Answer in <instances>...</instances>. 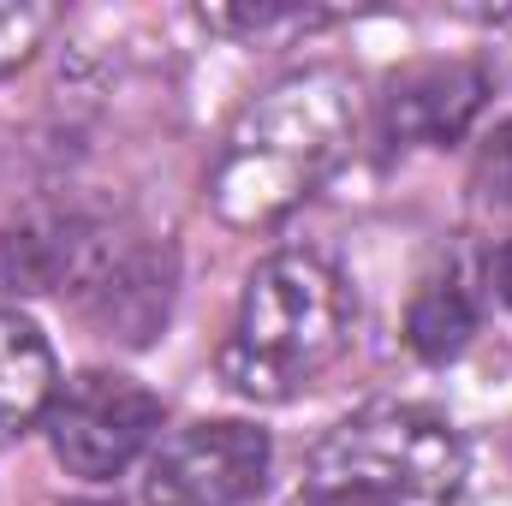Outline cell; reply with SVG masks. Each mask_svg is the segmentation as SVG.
Wrapping results in <instances>:
<instances>
[{
  "instance_id": "cell-1",
  "label": "cell",
  "mask_w": 512,
  "mask_h": 506,
  "mask_svg": "<svg viewBox=\"0 0 512 506\" xmlns=\"http://www.w3.org/2000/svg\"><path fill=\"white\" fill-rule=\"evenodd\" d=\"M358 137V90L334 66H310L262 90L233 120L209 173V203L227 227L286 221L346 161Z\"/></svg>"
},
{
  "instance_id": "cell-2",
  "label": "cell",
  "mask_w": 512,
  "mask_h": 506,
  "mask_svg": "<svg viewBox=\"0 0 512 506\" xmlns=\"http://www.w3.org/2000/svg\"><path fill=\"white\" fill-rule=\"evenodd\" d=\"M352 346V292L310 251H274L245 280L239 316L221 340V381L245 399H298Z\"/></svg>"
},
{
  "instance_id": "cell-3",
  "label": "cell",
  "mask_w": 512,
  "mask_h": 506,
  "mask_svg": "<svg viewBox=\"0 0 512 506\" xmlns=\"http://www.w3.org/2000/svg\"><path fill=\"white\" fill-rule=\"evenodd\" d=\"M465 441L441 411L370 405L322 435L298 506H453Z\"/></svg>"
},
{
  "instance_id": "cell-4",
  "label": "cell",
  "mask_w": 512,
  "mask_h": 506,
  "mask_svg": "<svg viewBox=\"0 0 512 506\" xmlns=\"http://www.w3.org/2000/svg\"><path fill=\"white\" fill-rule=\"evenodd\" d=\"M48 447L54 459L84 477V483H108L120 477L131 459L155 441L161 429V399L131 376L114 370H84L78 381H66L48 405Z\"/></svg>"
},
{
  "instance_id": "cell-5",
  "label": "cell",
  "mask_w": 512,
  "mask_h": 506,
  "mask_svg": "<svg viewBox=\"0 0 512 506\" xmlns=\"http://www.w3.org/2000/svg\"><path fill=\"white\" fill-rule=\"evenodd\" d=\"M274 465L268 429L221 417L161 441L143 477V506H245L262 495Z\"/></svg>"
},
{
  "instance_id": "cell-6",
  "label": "cell",
  "mask_w": 512,
  "mask_h": 506,
  "mask_svg": "<svg viewBox=\"0 0 512 506\" xmlns=\"http://www.w3.org/2000/svg\"><path fill=\"white\" fill-rule=\"evenodd\" d=\"M114 239L90 215H30L0 233V286L42 298V292H90L96 274L114 262Z\"/></svg>"
},
{
  "instance_id": "cell-7",
  "label": "cell",
  "mask_w": 512,
  "mask_h": 506,
  "mask_svg": "<svg viewBox=\"0 0 512 506\" xmlns=\"http://www.w3.org/2000/svg\"><path fill=\"white\" fill-rule=\"evenodd\" d=\"M489 72L471 60H417L382 90V143L387 149H435L465 137L483 114Z\"/></svg>"
},
{
  "instance_id": "cell-8",
  "label": "cell",
  "mask_w": 512,
  "mask_h": 506,
  "mask_svg": "<svg viewBox=\"0 0 512 506\" xmlns=\"http://www.w3.org/2000/svg\"><path fill=\"white\" fill-rule=\"evenodd\" d=\"M173 292H179L173 245H126V251H114V262L84 292V316L102 340L149 346L173 316Z\"/></svg>"
},
{
  "instance_id": "cell-9",
  "label": "cell",
  "mask_w": 512,
  "mask_h": 506,
  "mask_svg": "<svg viewBox=\"0 0 512 506\" xmlns=\"http://www.w3.org/2000/svg\"><path fill=\"white\" fill-rule=\"evenodd\" d=\"M54 393H60L54 346L30 316L0 310V441H18L36 423H48Z\"/></svg>"
},
{
  "instance_id": "cell-10",
  "label": "cell",
  "mask_w": 512,
  "mask_h": 506,
  "mask_svg": "<svg viewBox=\"0 0 512 506\" xmlns=\"http://www.w3.org/2000/svg\"><path fill=\"white\" fill-rule=\"evenodd\" d=\"M471 334H477V310H471L465 286L435 280L429 292H417V304H411V316H405V340H411V352H417L423 364L459 358V352L471 346Z\"/></svg>"
},
{
  "instance_id": "cell-11",
  "label": "cell",
  "mask_w": 512,
  "mask_h": 506,
  "mask_svg": "<svg viewBox=\"0 0 512 506\" xmlns=\"http://www.w3.org/2000/svg\"><path fill=\"white\" fill-rule=\"evenodd\" d=\"M48 30H54V6H18V0L0 6V84L42 48Z\"/></svg>"
},
{
  "instance_id": "cell-12",
  "label": "cell",
  "mask_w": 512,
  "mask_h": 506,
  "mask_svg": "<svg viewBox=\"0 0 512 506\" xmlns=\"http://www.w3.org/2000/svg\"><path fill=\"white\" fill-rule=\"evenodd\" d=\"M197 18H203L209 30H227V36H262V30L322 24V12H298V6H203Z\"/></svg>"
},
{
  "instance_id": "cell-13",
  "label": "cell",
  "mask_w": 512,
  "mask_h": 506,
  "mask_svg": "<svg viewBox=\"0 0 512 506\" xmlns=\"http://www.w3.org/2000/svg\"><path fill=\"white\" fill-rule=\"evenodd\" d=\"M477 191H483V203L512 209V120L495 126V137H489L483 155H477Z\"/></svg>"
},
{
  "instance_id": "cell-14",
  "label": "cell",
  "mask_w": 512,
  "mask_h": 506,
  "mask_svg": "<svg viewBox=\"0 0 512 506\" xmlns=\"http://www.w3.org/2000/svg\"><path fill=\"white\" fill-rule=\"evenodd\" d=\"M495 286H501V298L512 304V239L501 245V256H495Z\"/></svg>"
},
{
  "instance_id": "cell-15",
  "label": "cell",
  "mask_w": 512,
  "mask_h": 506,
  "mask_svg": "<svg viewBox=\"0 0 512 506\" xmlns=\"http://www.w3.org/2000/svg\"><path fill=\"white\" fill-rule=\"evenodd\" d=\"M72 506H120V501H72Z\"/></svg>"
}]
</instances>
